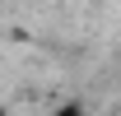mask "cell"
<instances>
[{
    "label": "cell",
    "instance_id": "6da1fadb",
    "mask_svg": "<svg viewBox=\"0 0 121 116\" xmlns=\"http://www.w3.org/2000/svg\"><path fill=\"white\" fill-rule=\"evenodd\" d=\"M56 116H84V112H79V107H60Z\"/></svg>",
    "mask_w": 121,
    "mask_h": 116
}]
</instances>
